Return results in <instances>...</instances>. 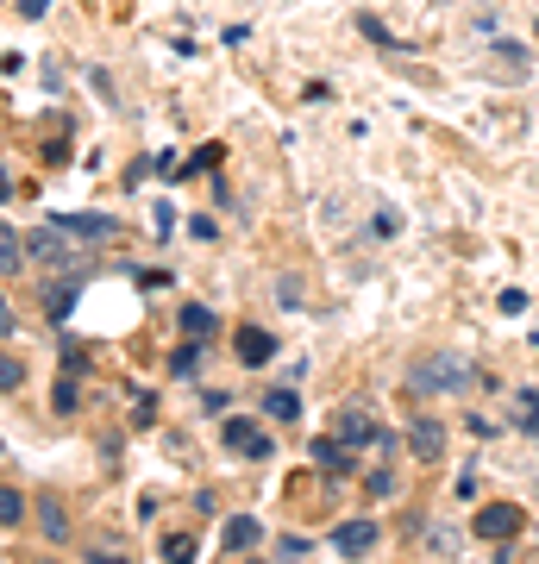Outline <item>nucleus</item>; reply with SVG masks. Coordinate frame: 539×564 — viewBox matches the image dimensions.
Listing matches in <instances>:
<instances>
[{
    "instance_id": "f257e3e1",
    "label": "nucleus",
    "mask_w": 539,
    "mask_h": 564,
    "mask_svg": "<svg viewBox=\"0 0 539 564\" xmlns=\"http://www.w3.org/2000/svg\"><path fill=\"white\" fill-rule=\"evenodd\" d=\"M458 383H471V364L464 358H427V364H414V389H458Z\"/></svg>"
},
{
    "instance_id": "f03ea898",
    "label": "nucleus",
    "mask_w": 539,
    "mask_h": 564,
    "mask_svg": "<svg viewBox=\"0 0 539 564\" xmlns=\"http://www.w3.org/2000/svg\"><path fill=\"white\" fill-rule=\"evenodd\" d=\"M527 527V514L514 508V502H489V508H477V533L483 539H514Z\"/></svg>"
},
{
    "instance_id": "7ed1b4c3",
    "label": "nucleus",
    "mask_w": 539,
    "mask_h": 564,
    "mask_svg": "<svg viewBox=\"0 0 539 564\" xmlns=\"http://www.w3.org/2000/svg\"><path fill=\"white\" fill-rule=\"evenodd\" d=\"M226 445H232L239 458H270V439L257 433L251 420H226Z\"/></svg>"
},
{
    "instance_id": "20e7f679",
    "label": "nucleus",
    "mask_w": 539,
    "mask_h": 564,
    "mask_svg": "<svg viewBox=\"0 0 539 564\" xmlns=\"http://www.w3.org/2000/svg\"><path fill=\"white\" fill-rule=\"evenodd\" d=\"M339 439L345 445H370V439H383V433H377V420H370L364 408H345L339 414Z\"/></svg>"
},
{
    "instance_id": "39448f33",
    "label": "nucleus",
    "mask_w": 539,
    "mask_h": 564,
    "mask_svg": "<svg viewBox=\"0 0 539 564\" xmlns=\"http://www.w3.org/2000/svg\"><path fill=\"white\" fill-rule=\"evenodd\" d=\"M408 445H414V458H439L445 452V427H439V420H414Z\"/></svg>"
},
{
    "instance_id": "423d86ee",
    "label": "nucleus",
    "mask_w": 539,
    "mask_h": 564,
    "mask_svg": "<svg viewBox=\"0 0 539 564\" xmlns=\"http://www.w3.org/2000/svg\"><path fill=\"white\" fill-rule=\"evenodd\" d=\"M333 539H339V552H345V558H364L370 546H377V527H370V521H345Z\"/></svg>"
},
{
    "instance_id": "0eeeda50",
    "label": "nucleus",
    "mask_w": 539,
    "mask_h": 564,
    "mask_svg": "<svg viewBox=\"0 0 539 564\" xmlns=\"http://www.w3.org/2000/svg\"><path fill=\"white\" fill-rule=\"evenodd\" d=\"M57 232H69V239H107L113 220H101V214H69V220H57Z\"/></svg>"
},
{
    "instance_id": "6e6552de",
    "label": "nucleus",
    "mask_w": 539,
    "mask_h": 564,
    "mask_svg": "<svg viewBox=\"0 0 539 564\" xmlns=\"http://www.w3.org/2000/svg\"><path fill=\"white\" fill-rule=\"evenodd\" d=\"M270 351H276V339L264 333V326H245V333H239V358L245 364H270Z\"/></svg>"
},
{
    "instance_id": "1a4fd4ad",
    "label": "nucleus",
    "mask_w": 539,
    "mask_h": 564,
    "mask_svg": "<svg viewBox=\"0 0 539 564\" xmlns=\"http://www.w3.org/2000/svg\"><path fill=\"white\" fill-rule=\"evenodd\" d=\"M257 533H264V527H257L251 514H232V521H226V546H232V552H251Z\"/></svg>"
},
{
    "instance_id": "9d476101",
    "label": "nucleus",
    "mask_w": 539,
    "mask_h": 564,
    "mask_svg": "<svg viewBox=\"0 0 539 564\" xmlns=\"http://www.w3.org/2000/svg\"><path fill=\"white\" fill-rule=\"evenodd\" d=\"M38 514H44V533H51V539H69V521H63V502L57 496H44Z\"/></svg>"
},
{
    "instance_id": "9b49d317",
    "label": "nucleus",
    "mask_w": 539,
    "mask_h": 564,
    "mask_svg": "<svg viewBox=\"0 0 539 564\" xmlns=\"http://www.w3.org/2000/svg\"><path fill=\"white\" fill-rule=\"evenodd\" d=\"M19 514H26V502H19V489L7 483V489H0V521H7V527H19Z\"/></svg>"
},
{
    "instance_id": "f8f14e48",
    "label": "nucleus",
    "mask_w": 539,
    "mask_h": 564,
    "mask_svg": "<svg viewBox=\"0 0 539 564\" xmlns=\"http://www.w3.org/2000/svg\"><path fill=\"white\" fill-rule=\"evenodd\" d=\"M182 326H189L195 339H207V333H214V314H207V308H189V314H182Z\"/></svg>"
},
{
    "instance_id": "ddd939ff",
    "label": "nucleus",
    "mask_w": 539,
    "mask_h": 564,
    "mask_svg": "<svg viewBox=\"0 0 539 564\" xmlns=\"http://www.w3.org/2000/svg\"><path fill=\"white\" fill-rule=\"evenodd\" d=\"M264 408H270L276 420H289V414H295L301 402H295V395H289V389H270V402H264Z\"/></svg>"
},
{
    "instance_id": "4468645a",
    "label": "nucleus",
    "mask_w": 539,
    "mask_h": 564,
    "mask_svg": "<svg viewBox=\"0 0 539 564\" xmlns=\"http://www.w3.org/2000/svg\"><path fill=\"white\" fill-rule=\"evenodd\" d=\"M163 558H170V564H189V558H195V539H170V546H163Z\"/></svg>"
},
{
    "instance_id": "2eb2a0df",
    "label": "nucleus",
    "mask_w": 539,
    "mask_h": 564,
    "mask_svg": "<svg viewBox=\"0 0 539 564\" xmlns=\"http://www.w3.org/2000/svg\"><path fill=\"white\" fill-rule=\"evenodd\" d=\"M314 458H320V464H333V470H345V445H326V439H320V445H314Z\"/></svg>"
},
{
    "instance_id": "dca6fc26",
    "label": "nucleus",
    "mask_w": 539,
    "mask_h": 564,
    "mask_svg": "<svg viewBox=\"0 0 539 564\" xmlns=\"http://www.w3.org/2000/svg\"><path fill=\"white\" fill-rule=\"evenodd\" d=\"M19 13H32V19H38V13H44V0H19Z\"/></svg>"
},
{
    "instance_id": "f3484780",
    "label": "nucleus",
    "mask_w": 539,
    "mask_h": 564,
    "mask_svg": "<svg viewBox=\"0 0 539 564\" xmlns=\"http://www.w3.org/2000/svg\"><path fill=\"white\" fill-rule=\"evenodd\" d=\"M88 564H126V558H113V552H95V558H88Z\"/></svg>"
}]
</instances>
